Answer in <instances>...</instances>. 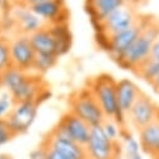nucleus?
Here are the masks:
<instances>
[{
  "label": "nucleus",
  "mask_w": 159,
  "mask_h": 159,
  "mask_svg": "<svg viewBox=\"0 0 159 159\" xmlns=\"http://www.w3.org/2000/svg\"><path fill=\"white\" fill-rule=\"evenodd\" d=\"M138 134L142 152L149 155L150 159H159V116Z\"/></svg>",
  "instance_id": "18"
},
{
  "label": "nucleus",
  "mask_w": 159,
  "mask_h": 159,
  "mask_svg": "<svg viewBox=\"0 0 159 159\" xmlns=\"http://www.w3.org/2000/svg\"><path fill=\"white\" fill-rule=\"evenodd\" d=\"M102 128L105 133V135L109 138V139H113V140H119L120 138V129L122 127L119 125L114 119H105L104 123L102 124Z\"/></svg>",
  "instance_id": "22"
},
{
  "label": "nucleus",
  "mask_w": 159,
  "mask_h": 159,
  "mask_svg": "<svg viewBox=\"0 0 159 159\" xmlns=\"http://www.w3.org/2000/svg\"><path fill=\"white\" fill-rule=\"evenodd\" d=\"M11 107H13V102L9 93H4L0 95V120L5 118V115L9 113Z\"/></svg>",
  "instance_id": "25"
},
{
  "label": "nucleus",
  "mask_w": 159,
  "mask_h": 159,
  "mask_svg": "<svg viewBox=\"0 0 159 159\" xmlns=\"http://www.w3.org/2000/svg\"><path fill=\"white\" fill-rule=\"evenodd\" d=\"M142 13L137 8H133L130 5H124L120 9L115 10L109 16H107L103 21H100L98 25L93 26L95 31V36H103L108 38L114 34L120 33L128 28H130L140 16Z\"/></svg>",
  "instance_id": "8"
},
{
  "label": "nucleus",
  "mask_w": 159,
  "mask_h": 159,
  "mask_svg": "<svg viewBox=\"0 0 159 159\" xmlns=\"http://www.w3.org/2000/svg\"><path fill=\"white\" fill-rule=\"evenodd\" d=\"M143 90L130 79H120L116 83V97L120 113L127 118L128 113L133 108L137 99L140 97Z\"/></svg>",
  "instance_id": "16"
},
{
  "label": "nucleus",
  "mask_w": 159,
  "mask_h": 159,
  "mask_svg": "<svg viewBox=\"0 0 159 159\" xmlns=\"http://www.w3.org/2000/svg\"><path fill=\"white\" fill-rule=\"evenodd\" d=\"M124 140V144H123V152L125 153L127 158L128 157H133V155H137V154H140V143L138 139H135L132 134L128 135L127 138L123 139Z\"/></svg>",
  "instance_id": "23"
},
{
  "label": "nucleus",
  "mask_w": 159,
  "mask_h": 159,
  "mask_svg": "<svg viewBox=\"0 0 159 159\" xmlns=\"http://www.w3.org/2000/svg\"><path fill=\"white\" fill-rule=\"evenodd\" d=\"M39 105L40 104L35 102L13 104L11 109L5 115L4 120L7 122V124L9 125L10 130L15 137L28 133V130L35 122Z\"/></svg>",
  "instance_id": "10"
},
{
  "label": "nucleus",
  "mask_w": 159,
  "mask_h": 159,
  "mask_svg": "<svg viewBox=\"0 0 159 159\" xmlns=\"http://www.w3.org/2000/svg\"><path fill=\"white\" fill-rule=\"evenodd\" d=\"M13 104L35 102L42 104L50 97V85L42 74L28 71L20 83L9 92Z\"/></svg>",
  "instance_id": "6"
},
{
  "label": "nucleus",
  "mask_w": 159,
  "mask_h": 159,
  "mask_svg": "<svg viewBox=\"0 0 159 159\" xmlns=\"http://www.w3.org/2000/svg\"><path fill=\"white\" fill-rule=\"evenodd\" d=\"M85 149L89 159H120L123 154V144L119 140L109 139L102 125L92 128Z\"/></svg>",
  "instance_id": "7"
},
{
  "label": "nucleus",
  "mask_w": 159,
  "mask_h": 159,
  "mask_svg": "<svg viewBox=\"0 0 159 159\" xmlns=\"http://www.w3.org/2000/svg\"><path fill=\"white\" fill-rule=\"evenodd\" d=\"M124 5V0H84V10L92 26L98 25L107 16Z\"/></svg>",
  "instance_id": "15"
},
{
  "label": "nucleus",
  "mask_w": 159,
  "mask_h": 159,
  "mask_svg": "<svg viewBox=\"0 0 159 159\" xmlns=\"http://www.w3.org/2000/svg\"><path fill=\"white\" fill-rule=\"evenodd\" d=\"M36 54L60 58L71 47V34L68 24H44L29 35Z\"/></svg>",
  "instance_id": "2"
},
{
  "label": "nucleus",
  "mask_w": 159,
  "mask_h": 159,
  "mask_svg": "<svg viewBox=\"0 0 159 159\" xmlns=\"http://www.w3.org/2000/svg\"><path fill=\"white\" fill-rule=\"evenodd\" d=\"M68 110L83 119L92 128L102 125L107 119L98 99L88 85L78 88L68 95Z\"/></svg>",
  "instance_id": "4"
},
{
  "label": "nucleus",
  "mask_w": 159,
  "mask_h": 159,
  "mask_svg": "<svg viewBox=\"0 0 159 159\" xmlns=\"http://www.w3.org/2000/svg\"><path fill=\"white\" fill-rule=\"evenodd\" d=\"M30 10L40 18L45 24H68L70 11L65 0H48L42 4H38Z\"/></svg>",
  "instance_id": "14"
},
{
  "label": "nucleus",
  "mask_w": 159,
  "mask_h": 159,
  "mask_svg": "<svg viewBox=\"0 0 159 159\" xmlns=\"http://www.w3.org/2000/svg\"><path fill=\"white\" fill-rule=\"evenodd\" d=\"M11 20H13V24L16 29L15 35H18V34L30 35L45 24L30 9H25V8H15L13 11Z\"/></svg>",
  "instance_id": "17"
},
{
  "label": "nucleus",
  "mask_w": 159,
  "mask_h": 159,
  "mask_svg": "<svg viewBox=\"0 0 159 159\" xmlns=\"http://www.w3.org/2000/svg\"><path fill=\"white\" fill-rule=\"evenodd\" d=\"M11 2H13V0H11Z\"/></svg>",
  "instance_id": "34"
},
{
  "label": "nucleus",
  "mask_w": 159,
  "mask_h": 159,
  "mask_svg": "<svg viewBox=\"0 0 159 159\" xmlns=\"http://www.w3.org/2000/svg\"><path fill=\"white\" fill-rule=\"evenodd\" d=\"M159 39V16L148 14L144 28L134 44L115 63L124 70L134 71L140 64L150 58L154 43Z\"/></svg>",
  "instance_id": "1"
},
{
  "label": "nucleus",
  "mask_w": 159,
  "mask_h": 159,
  "mask_svg": "<svg viewBox=\"0 0 159 159\" xmlns=\"http://www.w3.org/2000/svg\"><path fill=\"white\" fill-rule=\"evenodd\" d=\"M40 144H43L48 149H54L59 152L69 159H89L84 145L78 144L76 142L64 135L57 134L52 129L43 137Z\"/></svg>",
  "instance_id": "13"
},
{
  "label": "nucleus",
  "mask_w": 159,
  "mask_h": 159,
  "mask_svg": "<svg viewBox=\"0 0 159 159\" xmlns=\"http://www.w3.org/2000/svg\"><path fill=\"white\" fill-rule=\"evenodd\" d=\"M47 157H48V149L43 144H39L38 148L33 149L29 153V159H47Z\"/></svg>",
  "instance_id": "27"
},
{
  "label": "nucleus",
  "mask_w": 159,
  "mask_h": 159,
  "mask_svg": "<svg viewBox=\"0 0 159 159\" xmlns=\"http://www.w3.org/2000/svg\"><path fill=\"white\" fill-rule=\"evenodd\" d=\"M159 116V104L144 92L134 103L133 108L127 115V122L133 129L140 132Z\"/></svg>",
  "instance_id": "11"
},
{
  "label": "nucleus",
  "mask_w": 159,
  "mask_h": 159,
  "mask_svg": "<svg viewBox=\"0 0 159 159\" xmlns=\"http://www.w3.org/2000/svg\"><path fill=\"white\" fill-rule=\"evenodd\" d=\"M48 0H13V5L15 8H25V9H30L38 4H42Z\"/></svg>",
  "instance_id": "26"
},
{
  "label": "nucleus",
  "mask_w": 159,
  "mask_h": 159,
  "mask_svg": "<svg viewBox=\"0 0 159 159\" xmlns=\"http://www.w3.org/2000/svg\"><path fill=\"white\" fill-rule=\"evenodd\" d=\"M116 83L118 80L109 73H99L85 82L95 98L98 99L105 116L114 120L122 128L127 127V118L120 113L116 97Z\"/></svg>",
  "instance_id": "3"
},
{
  "label": "nucleus",
  "mask_w": 159,
  "mask_h": 159,
  "mask_svg": "<svg viewBox=\"0 0 159 159\" xmlns=\"http://www.w3.org/2000/svg\"><path fill=\"white\" fill-rule=\"evenodd\" d=\"M0 159H14L11 154L8 153H0Z\"/></svg>",
  "instance_id": "32"
},
{
  "label": "nucleus",
  "mask_w": 159,
  "mask_h": 159,
  "mask_svg": "<svg viewBox=\"0 0 159 159\" xmlns=\"http://www.w3.org/2000/svg\"><path fill=\"white\" fill-rule=\"evenodd\" d=\"M13 138H15V135L10 130L7 122L4 119H2V120H0V147L7 144L8 142H10Z\"/></svg>",
  "instance_id": "24"
},
{
  "label": "nucleus",
  "mask_w": 159,
  "mask_h": 159,
  "mask_svg": "<svg viewBox=\"0 0 159 159\" xmlns=\"http://www.w3.org/2000/svg\"><path fill=\"white\" fill-rule=\"evenodd\" d=\"M58 57H52V55H42V54H36L35 58V63H34V68L33 71L44 75L47 71H49L50 69H53L57 63H58Z\"/></svg>",
  "instance_id": "21"
},
{
  "label": "nucleus",
  "mask_w": 159,
  "mask_h": 159,
  "mask_svg": "<svg viewBox=\"0 0 159 159\" xmlns=\"http://www.w3.org/2000/svg\"><path fill=\"white\" fill-rule=\"evenodd\" d=\"M150 58H153V59H155V60H159V39H158V40L154 43V45H153Z\"/></svg>",
  "instance_id": "30"
},
{
  "label": "nucleus",
  "mask_w": 159,
  "mask_h": 159,
  "mask_svg": "<svg viewBox=\"0 0 159 159\" xmlns=\"http://www.w3.org/2000/svg\"><path fill=\"white\" fill-rule=\"evenodd\" d=\"M11 68L21 71H33L36 52L34 50L29 35L18 34L10 39Z\"/></svg>",
  "instance_id": "12"
},
{
  "label": "nucleus",
  "mask_w": 159,
  "mask_h": 159,
  "mask_svg": "<svg viewBox=\"0 0 159 159\" xmlns=\"http://www.w3.org/2000/svg\"><path fill=\"white\" fill-rule=\"evenodd\" d=\"M133 74L150 85L159 75V60H155L153 58L147 59L133 71Z\"/></svg>",
  "instance_id": "19"
},
{
  "label": "nucleus",
  "mask_w": 159,
  "mask_h": 159,
  "mask_svg": "<svg viewBox=\"0 0 159 159\" xmlns=\"http://www.w3.org/2000/svg\"><path fill=\"white\" fill-rule=\"evenodd\" d=\"M127 159H143L142 154H137V155H133V157H128Z\"/></svg>",
  "instance_id": "33"
},
{
  "label": "nucleus",
  "mask_w": 159,
  "mask_h": 159,
  "mask_svg": "<svg viewBox=\"0 0 159 159\" xmlns=\"http://www.w3.org/2000/svg\"><path fill=\"white\" fill-rule=\"evenodd\" d=\"M150 87H152V89H153L157 94H159V75L155 78V80L150 84Z\"/></svg>",
  "instance_id": "31"
},
{
  "label": "nucleus",
  "mask_w": 159,
  "mask_h": 159,
  "mask_svg": "<svg viewBox=\"0 0 159 159\" xmlns=\"http://www.w3.org/2000/svg\"><path fill=\"white\" fill-rule=\"evenodd\" d=\"M11 68V57H10V39L0 36V87H2L3 74Z\"/></svg>",
  "instance_id": "20"
},
{
  "label": "nucleus",
  "mask_w": 159,
  "mask_h": 159,
  "mask_svg": "<svg viewBox=\"0 0 159 159\" xmlns=\"http://www.w3.org/2000/svg\"><path fill=\"white\" fill-rule=\"evenodd\" d=\"M147 16L148 14H140L139 19L128 29L114 34L108 38H103V36H95V42L98 44V48H100L102 50L107 52L110 58L115 61L119 57H122L138 39V36L140 35L144 24L147 21Z\"/></svg>",
  "instance_id": "5"
},
{
  "label": "nucleus",
  "mask_w": 159,
  "mask_h": 159,
  "mask_svg": "<svg viewBox=\"0 0 159 159\" xmlns=\"http://www.w3.org/2000/svg\"><path fill=\"white\" fill-rule=\"evenodd\" d=\"M148 2H149V0H124V3H125L127 5H130V7L137 8V9L144 7Z\"/></svg>",
  "instance_id": "28"
},
{
  "label": "nucleus",
  "mask_w": 159,
  "mask_h": 159,
  "mask_svg": "<svg viewBox=\"0 0 159 159\" xmlns=\"http://www.w3.org/2000/svg\"><path fill=\"white\" fill-rule=\"evenodd\" d=\"M47 159H69V158H66L65 155L60 154L59 152H57L54 149H48V157H47Z\"/></svg>",
  "instance_id": "29"
},
{
  "label": "nucleus",
  "mask_w": 159,
  "mask_h": 159,
  "mask_svg": "<svg viewBox=\"0 0 159 159\" xmlns=\"http://www.w3.org/2000/svg\"><path fill=\"white\" fill-rule=\"evenodd\" d=\"M52 130L85 147L90 138L92 127L70 110H66Z\"/></svg>",
  "instance_id": "9"
}]
</instances>
